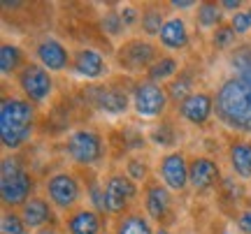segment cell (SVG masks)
I'll return each instance as SVG.
<instances>
[{
    "instance_id": "1",
    "label": "cell",
    "mask_w": 251,
    "mask_h": 234,
    "mask_svg": "<svg viewBox=\"0 0 251 234\" xmlns=\"http://www.w3.org/2000/svg\"><path fill=\"white\" fill-rule=\"evenodd\" d=\"M233 74L214 90V116L230 132L251 137V42H240L230 51Z\"/></svg>"
},
{
    "instance_id": "2",
    "label": "cell",
    "mask_w": 251,
    "mask_h": 234,
    "mask_svg": "<svg viewBox=\"0 0 251 234\" xmlns=\"http://www.w3.org/2000/svg\"><path fill=\"white\" fill-rule=\"evenodd\" d=\"M37 130V107L21 95L5 93L0 100V142L7 153H17Z\"/></svg>"
},
{
    "instance_id": "3",
    "label": "cell",
    "mask_w": 251,
    "mask_h": 234,
    "mask_svg": "<svg viewBox=\"0 0 251 234\" xmlns=\"http://www.w3.org/2000/svg\"><path fill=\"white\" fill-rule=\"evenodd\" d=\"M35 176L21 162V158L17 153L2 155V160H0V199H2V209L19 211L28 199L35 197Z\"/></svg>"
},
{
    "instance_id": "4",
    "label": "cell",
    "mask_w": 251,
    "mask_h": 234,
    "mask_svg": "<svg viewBox=\"0 0 251 234\" xmlns=\"http://www.w3.org/2000/svg\"><path fill=\"white\" fill-rule=\"evenodd\" d=\"M65 155L79 170H93L107 155V142L96 128H77L65 139Z\"/></svg>"
},
{
    "instance_id": "5",
    "label": "cell",
    "mask_w": 251,
    "mask_h": 234,
    "mask_svg": "<svg viewBox=\"0 0 251 234\" xmlns=\"http://www.w3.org/2000/svg\"><path fill=\"white\" fill-rule=\"evenodd\" d=\"M161 56L156 42L147 37H128L114 51V65L126 74H147Z\"/></svg>"
},
{
    "instance_id": "6",
    "label": "cell",
    "mask_w": 251,
    "mask_h": 234,
    "mask_svg": "<svg viewBox=\"0 0 251 234\" xmlns=\"http://www.w3.org/2000/svg\"><path fill=\"white\" fill-rule=\"evenodd\" d=\"M130 105H133V111L140 118H147V121H163L168 109H170V95L165 86L161 84H153L149 79H135L133 88H130Z\"/></svg>"
},
{
    "instance_id": "7",
    "label": "cell",
    "mask_w": 251,
    "mask_h": 234,
    "mask_svg": "<svg viewBox=\"0 0 251 234\" xmlns=\"http://www.w3.org/2000/svg\"><path fill=\"white\" fill-rule=\"evenodd\" d=\"M81 192H84V181L79 179L77 171H54L45 181V197L61 213H70L79 207Z\"/></svg>"
},
{
    "instance_id": "8",
    "label": "cell",
    "mask_w": 251,
    "mask_h": 234,
    "mask_svg": "<svg viewBox=\"0 0 251 234\" xmlns=\"http://www.w3.org/2000/svg\"><path fill=\"white\" fill-rule=\"evenodd\" d=\"M14 81H17L19 90H21V98L33 102L35 107L47 105L51 100L54 88H56L54 74L49 72L47 67H42L40 63H35V61H28L24 65V70L14 77Z\"/></svg>"
},
{
    "instance_id": "9",
    "label": "cell",
    "mask_w": 251,
    "mask_h": 234,
    "mask_svg": "<svg viewBox=\"0 0 251 234\" xmlns=\"http://www.w3.org/2000/svg\"><path fill=\"white\" fill-rule=\"evenodd\" d=\"M84 98L93 109H98L107 116H124L128 109H133L130 105V93L121 86V81L112 79L107 84H93L86 86Z\"/></svg>"
},
{
    "instance_id": "10",
    "label": "cell",
    "mask_w": 251,
    "mask_h": 234,
    "mask_svg": "<svg viewBox=\"0 0 251 234\" xmlns=\"http://www.w3.org/2000/svg\"><path fill=\"white\" fill-rule=\"evenodd\" d=\"M140 197V186L133 179H128L124 171H114L105 179V204H107V216L119 218L128 213L135 199Z\"/></svg>"
},
{
    "instance_id": "11",
    "label": "cell",
    "mask_w": 251,
    "mask_h": 234,
    "mask_svg": "<svg viewBox=\"0 0 251 234\" xmlns=\"http://www.w3.org/2000/svg\"><path fill=\"white\" fill-rule=\"evenodd\" d=\"M142 207L151 223H156L158 227H168L172 220V209H175L172 190L165 188L161 179H149L142 186Z\"/></svg>"
},
{
    "instance_id": "12",
    "label": "cell",
    "mask_w": 251,
    "mask_h": 234,
    "mask_svg": "<svg viewBox=\"0 0 251 234\" xmlns=\"http://www.w3.org/2000/svg\"><path fill=\"white\" fill-rule=\"evenodd\" d=\"M188 179H191L193 192L207 195L221 186L224 174L212 155H193V158H188Z\"/></svg>"
},
{
    "instance_id": "13",
    "label": "cell",
    "mask_w": 251,
    "mask_h": 234,
    "mask_svg": "<svg viewBox=\"0 0 251 234\" xmlns=\"http://www.w3.org/2000/svg\"><path fill=\"white\" fill-rule=\"evenodd\" d=\"M35 54V63H40L42 67H47L49 72H65L72 67V51L63 44L58 37L45 35L40 37L33 46Z\"/></svg>"
},
{
    "instance_id": "14",
    "label": "cell",
    "mask_w": 251,
    "mask_h": 234,
    "mask_svg": "<svg viewBox=\"0 0 251 234\" xmlns=\"http://www.w3.org/2000/svg\"><path fill=\"white\" fill-rule=\"evenodd\" d=\"M158 179L172 192H184L191 186L188 179V155L184 151H170L158 160Z\"/></svg>"
},
{
    "instance_id": "15",
    "label": "cell",
    "mask_w": 251,
    "mask_h": 234,
    "mask_svg": "<svg viewBox=\"0 0 251 234\" xmlns=\"http://www.w3.org/2000/svg\"><path fill=\"white\" fill-rule=\"evenodd\" d=\"M72 72L86 81H100L109 77L107 58L93 46H79L72 51Z\"/></svg>"
},
{
    "instance_id": "16",
    "label": "cell",
    "mask_w": 251,
    "mask_h": 234,
    "mask_svg": "<svg viewBox=\"0 0 251 234\" xmlns=\"http://www.w3.org/2000/svg\"><path fill=\"white\" fill-rule=\"evenodd\" d=\"M175 111L188 126L205 128L209 123V118L214 116V93H209V90H196Z\"/></svg>"
},
{
    "instance_id": "17",
    "label": "cell",
    "mask_w": 251,
    "mask_h": 234,
    "mask_svg": "<svg viewBox=\"0 0 251 234\" xmlns=\"http://www.w3.org/2000/svg\"><path fill=\"white\" fill-rule=\"evenodd\" d=\"M19 213L24 218V223L28 225V230H42V227H49V225H56V209L51 207V202L47 197H30L19 209Z\"/></svg>"
},
{
    "instance_id": "18",
    "label": "cell",
    "mask_w": 251,
    "mask_h": 234,
    "mask_svg": "<svg viewBox=\"0 0 251 234\" xmlns=\"http://www.w3.org/2000/svg\"><path fill=\"white\" fill-rule=\"evenodd\" d=\"M102 218L105 216H100L91 207H77L75 211L65 213L63 227H65V234H100L105 225Z\"/></svg>"
},
{
    "instance_id": "19",
    "label": "cell",
    "mask_w": 251,
    "mask_h": 234,
    "mask_svg": "<svg viewBox=\"0 0 251 234\" xmlns=\"http://www.w3.org/2000/svg\"><path fill=\"white\" fill-rule=\"evenodd\" d=\"M228 165L233 176L240 181H251V137H235L226 146Z\"/></svg>"
},
{
    "instance_id": "20",
    "label": "cell",
    "mask_w": 251,
    "mask_h": 234,
    "mask_svg": "<svg viewBox=\"0 0 251 234\" xmlns=\"http://www.w3.org/2000/svg\"><path fill=\"white\" fill-rule=\"evenodd\" d=\"M188 44H191V33L186 21L181 17H168L158 35V46H163L165 51H184Z\"/></svg>"
},
{
    "instance_id": "21",
    "label": "cell",
    "mask_w": 251,
    "mask_h": 234,
    "mask_svg": "<svg viewBox=\"0 0 251 234\" xmlns=\"http://www.w3.org/2000/svg\"><path fill=\"white\" fill-rule=\"evenodd\" d=\"M112 234H156L153 223L142 211H128L124 216L114 218Z\"/></svg>"
},
{
    "instance_id": "22",
    "label": "cell",
    "mask_w": 251,
    "mask_h": 234,
    "mask_svg": "<svg viewBox=\"0 0 251 234\" xmlns=\"http://www.w3.org/2000/svg\"><path fill=\"white\" fill-rule=\"evenodd\" d=\"M165 90H168L170 102L175 107H179L188 95H193V93H196V72L191 70V65H184L181 72L177 74L170 84H165Z\"/></svg>"
},
{
    "instance_id": "23",
    "label": "cell",
    "mask_w": 251,
    "mask_h": 234,
    "mask_svg": "<svg viewBox=\"0 0 251 234\" xmlns=\"http://www.w3.org/2000/svg\"><path fill=\"white\" fill-rule=\"evenodd\" d=\"M163 7H165V5H158V2H144L142 7H140L142 9L140 28H142V35L147 37V40H149V37H156V40H158V35H161L163 26H165V21H168Z\"/></svg>"
},
{
    "instance_id": "24",
    "label": "cell",
    "mask_w": 251,
    "mask_h": 234,
    "mask_svg": "<svg viewBox=\"0 0 251 234\" xmlns=\"http://www.w3.org/2000/svg\"><path fill=\"white\" fill-rule=\"evenodd\" d=\"M181 67L184 65L179 63V58L177 56H172V54H163L156 63L149 67V72L144 74V79H149V81H153V84H170L177 74L181 72Z\"/></svg>"
},
{
    "instance_id": "25",
    "label": "cell",
    "mask_w": 251,
    "mask_h": 234,
    "mask_svg": "<svg viewBox=\"0 0 251 234\" xmlns=\"http://www.w3.org/2000/svg\"><path fill=\"white\" fill-rule=\"evenodd\" d=\"M26 63V54L19 44L7 42V40L0 44V72H2V77H17Z\"/></svg>"
},
{
    "instance_id": "26",
    "label": "cell",
    "mask_w": 251,
    "mask_h": 234,
    "mask_svg": "<svg viewBox=\"0 0 251 234\" xmlns=\"http://www.w3.org/2000/svg\"><path fill=\"white\" fill-rule=\"evenodd\" d=\"M226 23V14L219 2H212V0H205V2H198L196 7V26L200 30H209L214 33L219 26Z\"/></svg>"
},
{
    "instance_id": "27",
    "label": "cell",
    "mask_w": 251,
    "mask_h": 234,
    "mask_svg": "<svg viewBox=\"0 0 251 234\" xmlns=\"http://www.w3.org/2000/svg\"><path fill=\"white\" fill-rule=\"evenodd\" d=\"M149 142L156 146H175L177 144V126L170 118H163L149 130Z\"/></svg>"
},
{
    "instance_id": "28",
    "label": "cell",
    "mask_w": 251,
    "mask_h": 234,
    "mask_svg": "<svg viewBox=\"0 0 251 234\" xmlns=\"http://www.w3.org/2000/svg\"><path fill=\"white\" fill-rule=\"evenodd\" d=\"M219 195H221V202L226 204H233L237 207L242 199H247V190H244V181L235 179V176H224L221 186H219Z\"/></svg>"
},
{
    "instance_id": "29",
    "label": "cell",
    "mask_w": 251,
    "mask_h": 234,
    "mask_svg": "<svg viewBox=\"0 0 251 234\" xmlns=\"http://www.w3.org/2000/svg\"><path fill=\"white\" fill-rule=\"evenodd\" d=\"M209 44L214 51H233L240 42H237V35L230 28V23H224V26L216 28L214 33H209Z\"/></svg>"
},
{
    "instance_id": "30",
    "label": "cell",
    "mask_w": 251,
    "mask_h": 234,
    "mask_svg": "<svg viewBox=\"0 0 251 234\" xmlns=\"http://www.w3.org/2000/svg\"><path fill=\"white\" fill-rule=\"evenodd\" d=\"M124 174L128 176V179H133L137 186H144L147 181L151 179V170H149L147 160H144V158H140V155H130V158L126 160Z\"/></svg>"
},
{
    "instance_id": "31",
    "label": "cell",
    "mask_w": 251,
    "mask_h": 234,
    "mask_svg": "<svg viewBox=\"0 0 251 234\" xmlns=\"http://www.w3.org/2000/svg\"><path fill=\"white\" fill-rule=\"evenodd\" d=\"M0 234H28V225L24 223V218H21L19 211L2 209V216H0Z\"/></svg>"
},
{
    "instance_id": "32",
    "label": "cell",
    "mask_w": 251,
    "mask_h": 234,
    "mask_svg": "<svg viewBox=\"0 0 251 234\" xmlns=\"http://www.w3.org/2000/svg\"><path fill=\"white\" fill-rule=\"evenodd\" d=\"M100 30L107 37H121L126 33V26L121 21V14L119 9H107L102 17H100Z\"/></svg>"
},
{
    "instance_id": "33",
    "label": "cell",
    "mask_w": 251,
    "mask_h": 234,
    "mask_svg": "<svg viewBox=\"0 0 251 234\" xmlns=\"http://www.w3.org/2000/svg\"><path fill=\"white\" fill-rule=\"evenodd\" d=\"M228 23H230V28L235 30V35L237 37L249 35L251 33V5L249 7H244V9H240L237 14H233Z\"/></svg>"
},
{
    "instance_id": "34",
    "label": "cell",
    "mask_w": 251,
    "mask_h": 234,
    "mask_svg": "<svg viewBox=\"0 0 251 234\" xmlns=\"http://www.w3.org/2000/svg\"><path fill=\"white\" fill-rule=\"evenodd\" d=\"M119 14H121V21H124L126 28L140 26V19H142V9L140 7H135V5H124V7L119 9Z\"/></svg>"
},
{
    "instance_id": "35",
    "label": "cell",
    "mask_w": 251,
    "mask_h": 234,
    "mask_svg": "<svg viewBox=\"0 0 251 234\" xmlns=\"http://www.w3.org/2000/svg\"><path fill=\"white\" fill-rule=\"evenodd\" d=\"M235 225L242 234H251V207L235 213Z\"/></svg>"
},
{
    "instance_id": "36",
    "label": "cell",
    "mask_w": 251,
    "mask_h": 234,
    "mask_svg": "<svg viewBox=\"0 0 251 234\" xmlns=\"http://www.w3.org/2000/svg\"><path fill=\"white\" fill-rule=\"evenodd\" d=\"M219 5H221V9H226V12H233V14H237L240 9H244L242 0H221Z\"/></svg>"
},
{
    "instance_id": "37",
    "label": "cell",
    "mask_w": 251,
    "mask_h": 234,
    "mask_svg": "<svg viewBox=\"0 0 251 234\" xmlns=\"http://www.w3.org/2000/svg\"><path fill=\"white\" fill-rule=\"evenodd\" d=\"M168 7L170 9H196L198 2H193V0H170Z\"/></svg>"
},
{
    "instance_id": "38",
    "label": "cell",
    "mask_w": 251,
    "mask_h": 234,
    "mask_svg": "<svg viewBox=\"0 0 251 234\" xmlns=\"http://www.w3.org/2000/svg\"><path fill=\"white\" fill-rule=\"evenodd\" d=\"M35 234H61V232H58V227H56V225H49V227H42V230H37Z\"/></svg>"
},
{
    "instance_id": "39",
    "label": "cell",
    "mask_w": 251,
    "mask_h": 234,
    "mask_svg": "<svg viewBox=\"0 0 251 234\" xmlns=\"http://www.w3.org/2000/svg\"><path fill=\"white\" fill-rule=\"evenodd\" d=\"M156 234H172L168 227H156Z\"/></svg>"
},
{
    "instance_id": "40",
    "label": "cell",
    "mask_w": 251,
    "mask_h": 234,
    "mask_svg": "<svg viewBox=\"0 0 251 234\" xmlns=\"http://www.w3.org/2000/svg\"><path fill=\"white\" fill-rule=\"evenodd\" d=\"M184 234H196V232H184Z\"/></svg>"
},
{
    "instance_id": "41",
    "label": "cell",
    "mask_w": 251,
    "mask_h": 234,
    "mask_svg": "<svg viewBox=\"0 0 251 234\" xmlns=\"http://www.w3.org/2000/svg\"><path fill=\"white\" fill-rule=\"evenodd\" d=\"M249 195H251V188H249Z\"/></svg>"
}]
</instances>
